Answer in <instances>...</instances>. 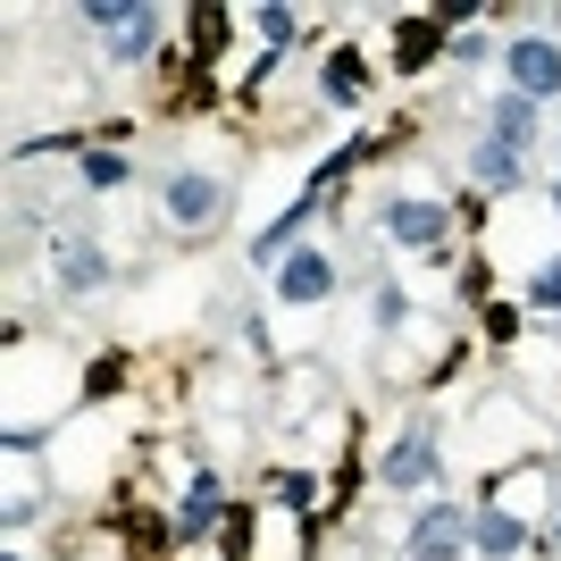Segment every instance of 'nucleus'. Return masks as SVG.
I'll return each mask as SVG.
<instances>
[{"mask_svg": "<svg viewBox=\"0 0 561 561\" xmlns=\"http://www.w3.org/2000/svg\"><path fill=\"white\" fill-rule=\"evenodd\" d=\"M369 302H377V328H402V319H411V294H402V285H377Z\"/></svg>", "mask_w": 561, "mask_h": 561, "instance_id": "obj_16", "label": "nucleus"}, {"mask_svg": "<svg viewBox=\"0 0 561 561\" xmlns=\"http://www.w3.org/2000/svg\"><path fill=\"white\" fill-rule=\"evenodd\" d=\"M486 50H494L486 34H453V59H461V68H478V59H486Z\"/></svg>", "mask_w": 561, "mask_h": 561, "instance_id": "obj_18", "label": "nucleus"}, {"mask_svg": "<svg viewBox=\"0 0 561 561\" xmlns=\"http://www.w3.org/2000/svg\"><path fill=\"white\" fill-rule=\"evenodd\" d=\"M469 176H478V185L486 193H512V185H528V151H512V142H478V151H469Z\"/></svg>", "mask_w": 561, "mask_h": 561, "instance_id": "obj_11", "label": "nucleus"}, {"mask_svg": "<svg viewBox=\"0 0 561 561\" xmlns=\"http://www.w3.org/2000/svg\"><path fill=\"white\" fill-rule=\"evenodd\" d=\"M84 25L101 34L110 59H151L160 50V9H142V0H84Z\"/></svg>", "mask_w": 561, "mask_h": 561, "instance_id": "obj_1", "label": "nucleus"}, {"mask_svg": "<svg viewBox=\"0 0 561 561\" xmlns=\"http://www.w3.org/2000/svg\"><path fill=\"white\" fill-rule=\"evenodd\" d=\"M218 519H227V486H218V469H193L185 478V503H176V537H210Z\"/></svg>", "mask_w": 561, "mask_h": 561, "instance_id": "obj_9", "label": "nucleus"}, {"mask_svg": "<svg viewBox=\"0 0 561 561\" xmlns=\"http://www.w3.org/2000/svg\"><path fill=\"white\" fill-rule=\"evenodd\" d=\"M469 545H478L486 561H512L519 545H528V519L503 512V503H486V512H469Z\"/></svg>", "mask_w": 561, "mask_h": 561, "instance_id": "obj_10", "label": "nucleus"}, {"mask_svg": "<svg viewBox=\"0 0 561 561\" xmlns=\"http://www.w3.org/2000/svg\"><path fill=\"white\" fill-rule=\"evenodd\" d=\"M436 478H445V453H436L427 427H402L394 445H386V461H377V486H394V494H420Z\"/></svg>", "mask_w": 561, "mask_h": 561, "instance_id": "obj_4", "label": "nucleus"}, {"mask_svg": "<svg viewBox=\"0 0 561 561\" xmlns=\"http://www.w3.org/2000/svg\"><path fill=\"white\" fill-rule=\"evenodd\" d=\"M260 43H268V50H294V9H260Z\"/></svg>", "mask_w": 561, "mask_h": 561, "instance_id": "obj_17", "label": "nucleus"}, {"mask_svg": "<svg viewBox=\"0 0 561 561\" xmlns=\"http://www.w3.org/2000/svg\"><path fill=\"white\" fill-rule=\"evenodd\" d=\"M50 268H59V294H101V285H110V252H101L93 234H59V243H50Z\"/></svg>", "mask_w": 561, "mask_h": 561, "instance_id": "obj_7", "label": "nucleus"}, {"mask_svg": "<svg viewBox=\"0 0 561 561\" xmlns=\"http://www.w3.org/2000/svg\"><path fill=\"white\" fill-rule=\"evenodd\" d=\"M328 294H335V260H328V252H310V243H302V252H294V260L277 268V302L310 310V302H328Z\"/></svg>", "mask_w": 561, "mask_h": 561, "instance_id": "obj_8", "label": "nucleus"}, {"mask_svg": "<svg viewBox=\"0 0 561 561\" xmlns=\"http://www.w3.org/2000/svg\"><path fill=\"white\" fill-rule=\"evenodd\" d=\"M0 561H25V553H0Z\"/></svg>", "mask_w": 561, "mask_h": 561, "instance_id": "obj_20", "label": "nucleus"}, {"mask_svg": "<svg viewBox=\"0 0 561 561\" xmlns=\"http://www.w3.org/2000/svg\"><path fill=\"white\" fill-rule=\"evenodd\" d=\"M553 537H561V528H553Z\"/></svg>", "mask_w": 561, "mask_h": 561, "instance_id": "obj_21", "label": "nucleus"}, {"mask_svg": "<svg viewBox=\"0 0 561 561\" xmlns=\"http://www.w3.org/2000/svg\"><path fill=\"white\" fill-rule=\"evenodd\" d=\"M486 135L512 142V151H528V142H537V101H528V93H503V101L486 110Z\"/></svg>", "mask_w": 561, "mask_h": 561, "instance_id": "obj_12", "label": "nucleus"}, {"mask_svg": "<svg viewBox=\"0 0 561 561\" xmlns=\"http://www.w3.org/2000/svg\"><path fill=\"white\" fill-rule=\"evenodd\" d=\"M360 76H369V68H360V50H335L328 68H319V93H328L335 110H360Z\"/></svg>", "mask_w": 561, "mask_h": 561, "instance_id": "obj_13", "label": "nucleus"}, {"mask_svg": "<svg viewBox=\"0 0 561 561\" xmlns=\"http://www.w3.org/2000/svg\"><path fill=\"white\" fill-rule=\"evenodd\" d=\"M528 302H537V310H561V260H545L537 277H528Z\"/></svg>", "mask_w": 561, "mask_h": 561, "instance_id": "obj_15", "label": "nucleus"}, {"mask_svg": "<svg viewBox=\"0 0 561 561\" xmlns=\"http://www.w3.org/2000/svg\"><path fill=\"white\" fill-rule=\"evenodd\" d=\"M503 84L528 93L537 110L561 101V43H553V34H512V43H503Z\"/></svg>", "mask_w": 561, "mask_h": 561, "instance_id": "obj_2", "label": "nucleus"}, {"mask_svg": "<svg viewBox=\"0 0 561 561\" xmlns=\"http://www.w3.org/2000/svg\"><path fill=\"white\" fill-rule=\"evenodd\" d=\"M76 176H84V185H93V193H117V185H126V176H135V160H126V151H101V142H93Z\"/></svg>", "mask_w": 561, "mask_h": 561, "instance_id": "obj_14", "label": "nucleus"}, {"mask_svg": "<svg viewBox=\"0 0 561 561\" xmlns=\"http://www.w3.org/2000/svg\"><path fill=\"white\" fill-rule=\"evenodd\" d=\"M553 210H561V176H553Z\"/></svg>", "mask_w": 561, "mask_h": 561, "instance_id": "obj_19", "label": "nucleus"}, {"mask_svg": "<svg viewBox=\"0 0 561 561\" xmlns=\"http://www.w3.org/2000/svg\"><path fill=\"white\" fill-rule=\"evenodd\" d=\"M377 234L402 243V252H436V243L453 234V210H445V202H427V193H394V202L377 210Z\"/></svg>", "mask_w": 561, "mask_h": 561, "instance_id": "obj_3", "label": "nucleus"}, {"mask_svg": "<svg viewBox=\"0 0 561 561\" xmlns=\"http://www.w3.org/2000/svg\"><path fill=\"white\" fill-rule=\"evenodd\" d=\"M411 561H461L469 545V503H420V519H411Z\"/></svg>", "mask_w": 561, "mask_h": 561, "instance_id": "obj_5", "label": "nucleus"}, {"mask_svg": "<svg viewBox=\"0 0 561 561\" xmlns=\"http://www.w3.org/2000/svg\"><path fill=\"white\" fill-rule=\"evenodd\" d=\"M218 202H227V185H218L210 168H176V176L160 185V218L168 227H210Z\"/></svg>", "mask_w": 561, "mask_h": 561, "instance_id": "obj_6", "label": "nucleus"}]
</instances>
